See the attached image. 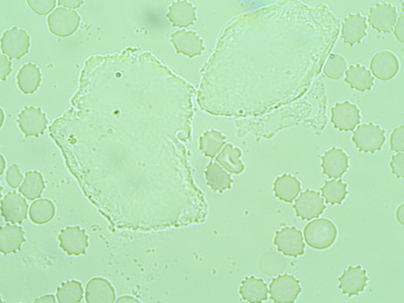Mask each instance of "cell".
<instances>
[{"instance_id":"32","label":"cell","mask_w":404,"mask_h":303,"mask_svg":"<svg viewBox=\"0 0 404 303\" xmlns=\"http://www.w3.org/2000/svg\"><path fill=\"white\" fill-rule=\"evenodd\" d=\"M57 301L61 303H78L83 298L81 283L77 280H70L63 283L56 292Z\"/></svg>"},{"instance_id":"33","label":"cell","mask_w":404,"mask_h":303,"mask_svg":"<svg viewBox=\"0 0 404 303\" xmlns=\"http://www.w3.org/2000/svg\"><path fill=\"white\" fill-rule=\"evenodd\" d=\"M346 68H348V63L344 57L341 54H334L329 57L323 72L327 78L332 81H338L344 75Z\"/></svg>"},{"instance_id":"28","label":"cell","mask_w":404,"mask_h":303,"mask_svg":"<svg viewBox=\"0 0 404 303\" xmlns=\"http://www.w3.org/2000/svg\"><path fill=\"white\" fill-rule=\"evenodd\" d=\"M45 188L46 184L42 174L37 171H29L19 190L29 200H34L42 195Z\"/></svg>"},{"instance_id":"24","label":"cell","mask_w":404,"mask_h":303,"mask_svg":"<svg viewBox=\"0 0 404 303\" xmlns=\"http://www.w3.org/2000/svg\"><path fill=\"white\" fill-rule=\"evenodd\" d=\"M41 73L34 63H27L22 67L17 75L18 88L25 95L34 94L40 87Z\"/></svg>"},{"instance_id":"1","label":"cell","mask_w":404,"mask_h":303,"mask_svg":"<svg viewBox=\"0 0 404 303\" xmlns=\"http://www.w3.org/2000/svg\"><path fill=\"white\" fill-rule=\"evenodd\" d=\"M195 90L150 52L86 60L72 106L49 127L85 196L118 231L206 222L192 174Z\"/></svg>"},{"instance_id":"44","label":"cell","mask_w":404,"mask_h":303,"mask_svg":"<svg viewBox=\"0 0 404 303\" xmlns=\"http://www.w3.org/2000/svg\"><path fill=\"white\" fill-rule=\"evenodd\" d=\"M5 165H6L5 159L1 156V174H3V172H4Z\"/></svg>"},{"instance_id":"26","label":"cell","mask_w":404,"mask_h":303,"mask_svg":"<svg viewBox=\"0 0 404 303\" xmlns=\"http://www.w3.org/2000/svg\"><path fill=\"white\" fill-rule=\"evenodd\" d=\"M205 177H206L208 186L214 191L223 193L232 188V178L217 163H210L208 165Z\"/></svg>"},{"instance_id":"43","label":"cell","mask_w":404,"mask_h":303,"mask_svg":"<svg viewBox=\"0 0 404 303\" xmlns=\"http://www.w3.org/2000/svg\"><path fill=\"white\" fill-rule=\"evenodd\" d=\"M404 205L403 204L402 206H399V208L397 209V212H396V217L397 219H398L399 222L401 223V224L403 225L404 221H403V212H404Z\"/></svg>"},{"instance_id":"3","label":"cell","mask_w":404,"mask_h":303,"mask_svg":"<svg viewBox=\"0 0 404 303\" xmlns=\"http://www.w3.org/2000/svg\"><path fill=\"white\" fill-rule=\"evenodd\" d=\"M352 140L358 151L375 153L382 149L386 142V132L373 123L364 124L355 131Z\"/></svg>"},{"instance_id":"39","label":"cell","mask_w":404,"mask_h":303,"mask_svg":"<svg viewBox=\"0 0 404 303\" xmlns=\"http://www.w3.org/2000/svg\"><path fill=\"white\" fill-rule=\"evenodd\" d=\"M404 15H401L399 17L398 21L396 22V26L394 28V34L396 36V40L399 41V42L403 43L404 42Z\"/></svg>"},{"instance_id":"8","label":"cell","mask_w":404,"mask_h":303,"mask_svg":"<svg viewBox=\"0 0 404 303\" xmlns=\"http://www.w3.org/2000/svg\"><path fill=\"white\" fill-rule=\"evenodd\" d=\"M325 207L322 195L318 191L312 190L304 191L294 205L297 216L303 221L318 218L325 212Z\"/></svg>"},{"instance_id":"10","label":"cell","mask_w":404,"mask_h":303,"mask_svg":"<svg viewBox=\"0 0 404 303\" xmlns=\"http://www.w3.org/2000/svg\"><path fill=\"white\" fill-rule=\"evenodd\" d=\"M396 6L389 3H378L370 9L368 24L378 33H389L394 30L397 22Z\"/></svg>"},{"instance_id":"25","label":"cell","mask_w":404,"mask_h":303,"mask_svg":"<svg viewBox=\"0 0 404 303\" xmlns=\"http://www.w3.org/2000/svg\"><path fill=\"white\" fill-rule=\"evenodd\" d=\"M168 17L174 26L188 27L196 20V12L190 3L179 1L173 3Z\"/></svg>"},{"instance_id":"18","label":"cell","mask_w":404,"mask_h":303,"mask_svg":"<svg viewBox=\"0 0 404 303\" xmlns=\"http://www.w3.org/2000/svg\"><path fill=\"white\" fill-rule=\"evenodd\" d=\"M116 300L114 287L104 277H94L86 287V302L88 303H111Z\"/></svg>"},{"instance_id":"23","label":"cell","mask_w":404,"mask_h":303,"mask_svg":"<svg viewBox=\"0 0 404 303\" xmlns=\"http://www.w3.org/2000/svg\"><path fill=\"white\" fill-rule=\"evenodd\" d=\"M345 82L359 92L370 91L374 85V79L371 72L366 67L360 65H352L345 71Z\"/></svg>"},{"instance_id":"34","label":"cell","mask_w":404,"mask_h":303,"mask_svg":"<svg viewBox=\"0 0 404 303\" xmlns=\"http://www.w3.org/2000/svg\"><path fill=\"white\" fill-rule=\"evenodd\" d=\"M56 0H28L31 10L40 15H47L56 6Z\"/></svg>"},{"instance_id":"35","label":"cell","mask_w":404,"mask_h":303,"mask_svg":"<svg viewBox=\"0 0 404 303\" xmlns=\"http://www.w3.org/2000/svg\"><path fill=\"white\" fill-rule=\"evenodd\" d=\"M390 149L394 152L404 151V126H401L393 131L390 137Z\"/></svg>"},{"instance_id":"6","label":"cell","mask_w":404,"mask_h":303,"mask_svg":"<svg viewBox=\"0 0 404 303\" xmlns=\"http://www.w3.org/2000/svg\"><path fill=\"white\" fill-rule=\"evenodd\" d=\"M17 123L25 137L42 136L47 127L46 114L40 108L29 106L18 115Z\"/></svg>"},{"instance_id":"29","label":"cell","mask_w":404,"mask_h":303,"mask_svg":"<svg viewBox=\"0 0 404 303\" xmlns=\"http://www.w3.org/2000/svg\"><path fill=\"white\" fill-rule=\"evenodd\" d=\"M29 213H30L31 221L35 224H47L54 219L56 215V206L49 199H38L31 204Z\"/></svg>"},{"instance_id":"41","label":"cell","mask_w":404,"mask_h":303,"mask_svg":"<svg viewBox=\"0 0 404 303\" xmlns=\"http://www.w3.org/2000/svg\"><path fill=\"white\" fill-rule=\"evenodd\" d=\"M34 302H51L54 303L56 302V298L52 295H47L43 296V297L38 298L35 300Z\"/></svg>"},{"instance_id":"16","label":"cell","mask_w":404,"mask_h":303,"mask_svg":"<svg viewBox=\"0 0 404 303\" xmlns=\"http://www.w3.org/2000/svg\"><path fill=\"white\" fill-rule=\"evenodd\" d=\"M366 17L360 13L350 14L343 22L341 38L343 42L354 47L360 44L362 38L367 36Z\"/></svg>"},{"instance_id":"36","label":"cell","mask_w":404,"mask_h":303,"mask_svg":"<svg viewBox=\"0 0 404 303\" xmlns=\"http://www.w3.org/2000/svg\"><path fill=\"white\" fill-rule=\"evenodd\" d=\"M22 179H24V175H22L19 165L16 164L12 165L8 168L6 177V183H8V186H10L12 189H16L21 184Z\"/></svg>"},{"instance_id":"7","label":"cell","mask_w":404,"mask_h":303,"mask_svg":"<svg viewBox=\"0 0 404 303\" xmlns=\"http://www.w3.org/2000/svg\"><path fill=\"white\" fill-rule=\"evenodd\" d=\"M302 288L300 283L293 275L279 276L270 284L271 299L274 302L293 303L297 301Z\"/></svg>"},{"instance_id":"12","label":"cell","mask_w":404,"mask_h":303,"mask_svg":"<svg viewBox=\"0 0 404 303\" xmlns=\"http://www.w3.org/2000/svg\"><path fill=\"white\" fill-rule=\"evenodd\" d=\"M361 121L360 110L357 105L345 101L338 103L332 108V123L341 132H350Z\"/></svg>"},{"instance_id":"27","label":"cell","mask_w":404,"mask_h":303,"mask_svg":"<svg viewBox=\"0 0 404 303\" xmlns=\"http://www.w3.org/2000/svg\"><path fill=\"white\" fill-rule=\"evenodd\" d=\"M242 152L232 145H226L217 156L216 161L231 174H239L244 171V165L240 161Z\"/></svg>"},{"instance_id":"20","label":"cell","mask_w":404,"mask_h":303,"mask_svg":"<svg viewBox=\"0 0 404 303\" xmlns=\"http://www.w3.org/2000/svg\"><path fill=\"white\" fill-rule=\"evenodd\" d=\"M25 232L17 225L6 224L0 229V252L10 254L20 251L25 242Z\"/></svg>"},{"instance_id":"40","label":"cell","mask_w":404,"mask_h":303,"mask_svg":"<svg viewBox=\"0 0 404 303\" xmlns=\"http://www.w3.org/2000/svg\"><path fill=\"white\" fill-rule=\"evenodd\" d=\"M83 3L84 1H81V0H59V1L60 6H63L65 8L72 9V10L79 8Z\"/></svg>"},{"instance_id":"30","label":"cell","mask_w":404,"mask_h":303,"mask_svg":"<svg viewBox=\"0 0 404 303\" xmlns=\"http://www.w3.org/2000/svg\"><path fill=\"white\" fill-rule=\"evenodd\" d=\"M226 136L217 130H210L205 132L200 137V149L204 156L214 158L222 149Z\"/></svg>"},{"instance_id":"31","label":"cell","mask_w":404,"mask_h":303,"mask_svg":"<svg viewBox=\"0 0 404 303\" xmlns=\"http://www.w3.org/2000/svg\"><path fill=\"white\" fill-rule=\"evenodd\" d=\"M320 191L326 203L330 205H341L348 193V184L342 181H325V185L320 188Z\"/></svg>"},{"instance_id":"21","label":"cell","mask_w":404,"mask_h":303,"mask_svg":"<svg viewBox=\"0 0 404 303\" xmlns=\"http://www.w3.org/2000/svg\"><path fill=\"white\" fill-rule=\"evenodd\" d=\"M240 295L243 301L259 303L266 301L268 295L267 286L262 279L248 277L242 280Z\"/></svg>"},{"instance_id":"11","label":"cell","mask_w":404,"mask_h":303,"mask_svg":"<svg viewBox=\"0 0 404 303\" xmlns=\"http://www.w3.org/2000/svg\"><path fill=\"white\" fill-rule=\"evenodd\" d=\"M274 245L281 253L290 257H298L304 253L302 232L295 227H285L277 231Z\"/></svg>"},{"instance_id":"42","label":"cell","mask_w":404,"mask_h":303,"mask_svg":"<svg viewBox=\"0 0 404 303\" xmlns=\"http://www.w3.org/2000/svg\"><path fill=\"white\" fill-rule=\"evenodd\" d=\"M116 302H140L139 300L131 297V296H123V297L118 298Z\"/></svg>"},{"instance_id":"9","label":"cell","mask_w":404,"mask_h":303,"mask_svg":"<svg viewBox=\"0 0 404 303\" xmlns=\"http://www.w3.org/2000/svg\"><path fill=\"white\" fill-rule=\"evenodd\" d=\"M60 247L67 254H85L88 247V236L84 229L79 226H69L62 229L59 235Z\"/></svg>"},{"instance_id":"15","label":"cell","mask_w":404,"mask_h":303,"mask_svg":"<svg viewBox=\"0 0 404 303\" xmlns=\"http://www.w3.org/2000/svg\"><path fill=\"white\" fill-rule=\"evenodd\" d=\"M26 200L16 193H8L1 201V215L6 222L22 224L27 218Z\"/></svg>"},{"instance_id":"13","label":"cell","mask_w":404,"mask_h":303,"mask_svg":"<svg viewBox=\"0 0 404 303\" xmlns=\"http://www.w3.org/2000/svg\"><path fill=\"white\" fill-rule=\"evenodd\" d=\"M371 72L381 81H389L397 75L400 65L396 54L390 51H380L373 57L370 63Z\"/></svg>"},{"instance_id":"2","label":"cell","mask_w":404,"mask_h":303,"mask_svg":"<svg viewBox=\"0 0 404 303\" xmlns=\"http://www.w3.org/2000/svg\"><path fill=\"white\" fill-rule=\"evenodd\" d=\"M304 236L310 247L325 250L334 244L338 237V229L329 219H316L304 227Z\"/></svg>"},{"instance_id":"5","label":"cell","mask_w":404,"mask_h":303,"mask_svg":"<svg viewBox=\"0 0 404 303\" xmlns=\"http://www.w3.org/2000/svg\"><path fill=\"white\" fill-rule=\"evenodd\" d=\"M30 47V36L20 28H9L1 38L2 53L10 59L20 60L29 53Z\"/></svg>"},{"instance_id":"17","label":"cell","mask_w":404,"mask_h":303,"mask_svg":"<svg viewBox=\"0 0 404 303\" xmlns=\"http://www.w3.org/2000/svg\"><path fill=\"white\" fill-rule=\"evenodd\" d=\"M323 174L329 178H341L349 167V158L342 149L332 148L325 153L322 158Z\"/></svg>"},{"instance_id":"19","label":"cell","mask_w":404,"mask_h":303,"mask_svg":"<svg viewBox=\"0 0 404 303\" xmlns=\"http://www.w3.org/2000/svg\"><path fill=\"white\" fill-rule=\"evenodd\" d=\"M171 42L176 52L191 58L200 56L204 51L203 41L192 31H180L172 34Z\"/></svg>"},{"instance_id":"22","label":"cell","mask_w":404,"mask_h":303,"mask_svg":"<svg viewBox=\"0 0 404 303\" xmlns=\"http://www.w3.org/2000/svg\"><path fill=\"white\" fill-rule=\"evenodd\" d=\"M274 195L286 203H293L301 191L300 181L293 175L285 174L279 177L274 184Z\"/></svg>"},{"instance_id":"4","label":"cell","mask_w":404,"mask_h":303,"mask_svg":"<svg viewBox=\"0 0 404 303\" xmlns=\"http://www.w3.org/2000/svg\"><path fill=\"white\" fill-rule=\"evenodd\" d=\"M50 33L60 38H68L75 34L80 24V17L72 9L59 8L47 19Z\"/></svg>"},{"instance_id":"38","label":"cell","mask_w":404,"mask_h":303,"mask_svg":"<svg viewBox=\"0 0 404 303\" xmlns=\"http://www.w3.org/2000/svg\"><path fill=\"white\" fill-rule=\"evenodd\" d=\"M0 62H1V72H0V74H1V81H6L8 76L10 75L13 72L12 63L6 58L5 56H3V54L0 56Z\"/></svg>"},{"instance_id":"14","label":"cell","mask_w":404,"mask_h":303,"mask_svg":"<svg viewBox=\"0 0 404 303\" xmlns=\"http://www.w3.org/2000/svg\"><path fill=\"white\" fill-rule=\"evenodd\" d=\"M368 280L366 270L362 269V266H349L339 277V288L344 295L352 297L364 291Z\"/></svg>"},{"instance_id":"37","label":"cell","mask_w":404,"mask_h":303,"mask_svg":"<svg viewBox=\"0 0 404 303\" xmlns=\"http://www.w3.org/2000/svg\"><path fill=\"white\" fill-rule=\"evenodd\" d=\"M391 170L396 177H404V154L403 152H399L398 154L392 156V161L390 162Z\"/></svg>"}]
</instances>
